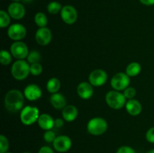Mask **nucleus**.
Wrapping results in <instances>:
<instances>
[{
  "instance_id": "f257e3e1",
  "label": "nucleus",
  "mask_w": 154,
  "mask_h": 153,
  "mask_svg": "<svg viewBox=\"0 0 154 153\" xmlns=\"http://www.w3.org/2000/svg\"><path fill=\"white\" fill-rule=\"evenodd\" d=\"M24 94L20 90H10L5 96V107L8 112L12 113L22 110L24 105Z\"/></svg>"
},
{
  "instance_id": "f03ea898",
  "label": "nucleus",
  "mask_w": 154,
  "mask_h": 153,
  "mask_svg": "<svg viewBox=\"0 0 154 153\" xmlns=\"http://www.w3.org/2000/svg\"><path fill=\"white\" fill-rule=\"evenodd\" d=\"M11 73L17 80H23L30 74L29 63L24 59L17 60L12 64Z\"/></svg>"
},
{
  "instance_id": "7ed1b4c3",
  "label": "nucleus",
  "mask_w": 154,
  "mask_h": 153,
  "mask_svg": "<svg viewBox=\"0 0 154 153\" xmlns=\"http://www.w3.org/2000/svg\"><path fill=\"white\" fill-rule=\"evenodd\" d=\"M108 124L106 120L102 117H94L88 122L87 130L93 136H100L108 130Z\"/></svg>"
},
{
  "instance_id": "20e7f679",
  "label": "nucleus",
  "mask_w": 154,
  "mask_h": 153,
  "mask_svg": "<svg viewBox=\"0 0 154 153\" xmlns=\"http://www.w3.org/2000/svg\"><path fill=\"white\" fill-rule=\"evenodd\" d=\"M106 104L111 108L114 110L122 109L126 106V98L124 94L117 90L109 91L105 95Z\"/></svg>"
},
{
  "instance_id": "39448f33",
  "label": "nucleus",
  "mask_w": 154,
  "mask_h": 153,
  "mask_svg": "<svg viewBox=\"0 0 154 153\" xmlns=\"http://www.w3.org/2000/svg\"><path fill=\"white\" fill-rule=\"evenodd\" d=\"M40 116L39 110L38 107L33 106H24L20 111V118L24 125H32L36 122H38V117Z\"/></svg>"
},
{
  "instance_id": "423d86ee",
  "label": "nucleus",
  "mask_w": 154,
  "mask_h": 153,
  "mask_svg": "<svg viewBox=\"0 0 154 153\" xmlns=\"http://www.w3.org/2000/svg\"><path fill=\"white\" fill-rule=\"evenodd\" d=\"M130 84V76H128L126 73L120 72L112 76L111 80V86L114 90L121 92L124 91Z\"/></svg>"
},
{
  "instance_id": "0eeeda50",
  "label": "nucleus",
  "mask_w": 154,
  "mask_h": 153,
  "mask_svg": "<svg viewBox=\"0 0 154 153\" xmlns=\"http://www.w3.org/2000/svg\"><path fill=\"white\" fill-rule=\"evenodd\" d=\"M10 52L14 58L17 59H24L27 58L29 53V48L27 45L24 42L20 41H14L10 47Z\"/></svg>"
},
{
  "instance_id": "6e6552de",
  "label": "nucleus",
  "mask_w": 154,
  "mask_h": 153,
  "mask_svg": "<svg viewBox=\"0 0 154 153\" xmlns=\"http://www.w3.org/2000/svg\"><path fill=\"white\" fill-rule=\"evenodd\" d=\"M88 80L93 86H102L108 80V74L102 69H95L90 74Z\"/></svg>"
},
{
  "instance_id": "1a4fd4ad",
  "label": "nucleus",
  "mask_w": 154,
  "mask_h": 153,
  "mask_svg": "<svg viewBox=\"0 0 154 153\" xmlns=\"http://www.w3.org/2000/svg\"><path fill=\"white\" fill-rule=\"evenodd\" d=\"M7 33L9 38L15 41H19L26 35V28L22 24L14 23L9 26Z\"/></svg>"
},
{
  "instance_id": "9d476101",
  "label": "nucleus",
  "mask_w": 154,
  "mask_h": 153,
  "mask_svg": "<svg viewBox=\"0 0 154 153\" xmlns=\"http://www.w3.org/2000/svg\"><path fill=\"white\" fill-rule=\"evenodd\" d=\"M72 141L69 136L66 135H60L57 136L53 142V146L54 149L60 153H64L69 151L72 148Z\"/></svg>"
},
{
  "instance_id": "9b49d317",
  "label": "nucleus",
  "mask_w": 154,
  "mask_h": 153,
  "mask_svg": "<svg viewBox=\"0 0 154 153\" xmlns=\"http://www.w3.org/2000/svg\"><path fill=\"white\" fill-rule=\"evenodd\" d=\"M60 16L65 23L72 25L78 20V12L73 6L65 5L60 11Z\"/></svg>"
},
{
  "instance_id": "f8f14e48",
  "label": "nucleus",
  "mask_w": 154,
  "mask_h": 153,
  "mask_svg": "<svg viewBox=\"0 0 154 153\" xmlns=\"http://www.w3.org/2000/svg\"><path fill=\"white\" fill-rule=\"evenodd\" d=\"M36 42L41 46H47L52 40V33L48 27L39 28L35 32Z\"/></svg>"
},
{
  "instance_id": "ddd939ff",
  "label": "nucleus",
  "mask_w": 154,
  "mask_h": 153,
  "mask_svg": "<svg viewBox=\"0 0 154 153\" xmlns=\"http://www.w3.org/2000/svg\"><path fill=\"white\" fill-rule=\"evenodd\" d=\"M24 97L30 101L37 100L42 97V91L38 86L35 84H29L24 88Z\"/></svg>"
},
{
  "instance_id": "4468645a",
  "label": "nucleus",
  "mask_w": 154,
  "mask_h": 153,
  "mask_svg": "<svg viewBox=\"0 0 154 153\" xmlns=\"http://www.w3.org/2000/svg\"><path fill=\"white\" fill-rule=\"evenodd\" d=\"M8 13L13 19L21 20L25 16L26 9L21 3L12 2L8 8Z\"/></svg>"
},
{
  "instance_id": "2eb2a0df",
  "label": "nucleus",
  "mask_w": 154,
  "mask_h": 153,
  "mask_svg": "<svg viewBox=\"0 0 154 153\" xmlns=\"http://www.w3.org/2000/svg\"><path fill=\"white\" fill-rule=\"evenodd\" d=\"M77 93L81 98L88 100L93 95L94 90L89 82H81L77 87Z\"/></svg>"
},
{
  "instance_id": "dca6fc26",
  "label": "nucleus",
  "mask_w": 154,
  "mask_h": 153,
  "mask_svg": "<svg viewBox=\"0 0 154 153\" xmlns=\"http://www.w3.org/2000/svg\"><path fill=\"white\" fill-rule=\"evenodd\" d=\"M54 120L51 115L48 113L40 114L38 119V124L39 127L45 130H52L53 128L55 126L54 124Z\"/></svg>"
},
{
  "instance_id": "f3484780",
  "label": "nucleus",
  "mask_w": 154,
  "mask_h": 153,
  "mask_svg": "<svg viewBox=\"0 0 154 153\" xmlns=\"http://www.w3.org/2000/svg\"><path fill=\"white\" fill-rule=\"evenodd\" d=\"M62 116L65 121L69 122L75 121L78 116V108L75 105H66L63 109Z\"/></svg>"
},
{
  "instance_id": "a211bd4d",
  "label": "nucleus",
  "mask_w": 154,
  "mask_h": 153,
  "mask_svg": "<svg viewBox=\"0 0 154 153\" xmlns=\"http://www.w3.org/2000/svg\"><path fill=\"white\" fill-rule=\"evenodd\" d=\"M125 107H126L128 113L131 116H133L139 115L142 110V106H141V103L135 99L128 100L126 101Z\"/></svg>"
},
{
  "instance_id": "6ab92c4d",
  "label": "nucleus",
  "mask_w": 154,
  "mask_h": 153,
  "mask_svg": "<svg viewBox=\"0 0 154 153\" xmlns=\"http://www.w3.org/2000/svg\"><path fill=\"white\" fill-rule=\"evenodd\" d=\"M50 102L54 108L57 110H63L66 106V99L64 95L60 93H54L50 97Z\"/></svg>"
},
{
  "instance_id": "aec40b11",
  "label": "nucleus",
  "mask_w": 154,
  "mask_h": 153,
  "mask_svg": "<svg viewBox=\"0 0 154 153\" xmlns=\"http://www.w3.org/2000/svg\"><path fill=\"white\" fill-rule=\"evenodd\" d=\"M61 87V82L57 77H52L48 80L46 84V88L51 94L57 93Z\"/></svg>"
},
{
  "instance_id": "412c9836",
  "label": "nucleus",
  "mask_w": 154,
  "mask_h": 153,
  "mask_svg": "<svg viewBox=\"0 0 154 153\" xmlns=\"http://www.w3.org/2000/svg\"><path fill=\"white\" fill-rule=\"evenodd\" d=\"M141 64L136 62L129 63L126 68V73L130 77L136 76L141 73Z\"/></svg>"
},
{
  "instance_id": "4be33fe9",
  "label": "nucleus",
  "mask_w": 154,
  "mask_h": 153,
  "mask_svg": "<svg viewBox=\"0 0 154 153\" xmlns=\"http://www.w3.org/2000/svg\"><path fill=\"white\" fill-rule=\"evenodd\" d=\"M34 20L36 25H37L39 28L46 27V26L48 25V20L46 14L42 13V12H38V13H37L35 15Z\"/></svg>"
},
{
  "instance_id": "5701e85b",
  "label": "nucleus",
  "mask_w": 154,
  "mask_h": 153,
  "mask_svg": "<svg viewBox=\"0 0 154 153\" xmlns=\"http://www.w3.org/2000/svg\"><path fill=\"white\" fill-rule=\"evenodd\" d=\"M12 56L11 52L2 50L0 52V62L3 65H8L11 64L12 61Z\"/></svg>"
},
{
  "instance_id": "b1692460",
  "label": "nucleus",
  "mask_w": 154,
  "mask_h": 153,
  "mask_svg": "<svg viewBox=\"0 0 154 153\" xmlns=\"http://www.w3.org/2000/svg\"><path fill=\"white\" fill-rule=\"evenodd\" d=\"M11 16L5 10H0V27L1 28H5L10 25Z\"/></svg>"
},
{
  "instance_id": "393cba45",
  "label": "nucleus",
  "mask_w": 154,
  "mask_h": 153,
  "mask_svg": "<svg viewBox=\"0 0 154 153\" xmlns=\"http://www.w3.org/2000/svg\"><path fill=\"white\" fill-rule=\"evenodd\" d=\"M62 5L60 3L57 2H51L47 6V10H48V13L51 14H57L59 12L61 11L62 10Z\"/></svg>"
},
{
  "instance_id": "a878e982",
  "label": "nucleus",
  "mask_w": 154,
  "mask_h": 153,
  "mask_svg": "<svg viewBox=\"0 0 154 153\" xmlns=\"http://www.w3.org/2000/svg\"><path fill=\"white\" fill-rule=\"evenodd\" d=\"M27 62L29 64H34V63H38L42 60V56L40 52L37 50H32L29 52L28 56H27Z\"/></svg>"
},
{
  "instance_id": "bb28decb",
  "label": "nucleus",
  "mask_w": 154,
  "mask_h": 153,
  "mask_svg": "<svg viewBox=\"0 0 154 153\" xmlns=\"http://www.w3.org/2000/svg\"><path fill=\"white\" fill-rule=\"evenodd\" d=\"M43 71V67L39 62L30 64V74L33 76H39Z\"/></svg>"
},
{
  "instance_id": "cd10ccee",
  "label": "nucleus",
  "mask_w": 154,
  "mask_h": 153,
  "mask_svg": "<svg viewBox=\"0 0 154 153\" xmlns=\"http://www.w3.org/2000/svg\"><path fill=\"white\" fill-rule=\"evenodd\" d=\"M9 148V142L5 135H0V153L7 152Z\"/></svg>"
},
{
  "instance_id": "c85d7f7f",
  "label": "nucleus",
  "mask_w": 154,
  "mask_h": 153,
  "mask_svg": "<svg viewBox=\"0 0 154 153\" xmlns=\"http://www.w3.org/2000/svg\"><path fill=\"white\" fill-rule=\"evenodd\" d=\"M56 137V134L54 133V131H53L52 130H46V131L44 133L43 135V138L45 140V142H48V143H51V142H54V140H55Z\"/></svg>"
},
{
  "instance_id": "c756f323",
  "label": "nucleus",
  "mask_w": 154,
  "mask_h": 153,
  "mask_svg": "<svg viewBox=\"0 0 154 153\" xmlns=\"http://www.w3.org/2000/svg\"><path fill=\"white\" fill-rule=\"evenodd\" d=\"M123 94H124L125 98L128 100L130 99H134V98L136 95V90L134 87H127L126 89L123 91Z\"/></svg>"
},
{
  "instance_id": "7c9ffc66",
  "label": "nucleus",
  "mask_w": 154,
  "mask_h": 153,
  "mask_svg": "<svg viewBox=\"0 0 154 153\" xmlns=\"http://www.w3.org/2000/svg\"><path fill=\"white\" fill-rule=\"evenodd\" d=\"M116 153H136V152L131 146H120L117 150Z\"/></svg>"
},
{
  "instance_id": "2f4dec72",
  "label": "nucleus",
  "mask_w": 154,
  "mask_h": 153,
  "mask_svg": "<svg viewBox=\"0 0 154 153\" xmlns=\"http://www.w3.org/2000/svg\"><path fill=\"white\" fill-rule=\"evenodd\" d=\"M146 140L150 143H154V127L150 128L146 132Z\"/></svg>"
},
{
  "instance_id": "473e14b6",
  "label": "nucleus",
  "mask_w": 154,
  "mask_h": 153,
  "mask_svg": "<svg viewBox=\"0 0 154 153\" xmlns=\"http://www.w3.org/2000/svg\"><path fill=\"white\" fill-rule=\"evenodd\" d=\"M38 153H54V151L53 150V148H51V147L45 146L41 147Z\"/></svg>"
},
{
  "instance_id": "72a5a7b5",
  "label": "nucleus",
  "mask_w": 154,
  "mask_h": 153,
  "mask_svg": "<svg viewBox=\"0 0 154 153\" xmlns=\"http://www.w3.org/2000/svg\"><path fill=\"white\" fill-rule=\"evenodd\" d=\"M54 124H55V127L62 128L64 125V121L62 118H57L54 120Z\"/></svg>"
},
{
  "instance_id": "f704fd0d",
  "label": "nucleus",
  "mask_w": 154,
  "mask_h": 153,
  "mask_svg": "<svg viewBox=\"0 0 154 153\" xmlns=\"http://www.w3.org/2000/svg\"><path fill=\"white\" fill-rule=\"evenodd\" d=\"M141 4L147 6L154 5V0H139Z\"/></svg>"
},
{
  "instance_id": "c9c22d12",
  "label": "nucleus",
  "mask_w": 154,
  "mask_h": 153,
  "mask_svg": "<svg viewBox=\"0 0 154 153\" xmlns=\"http://www.w3.org/2000/svg\"><path fill=\"white\" fill-rule=\"evenodd\" d=\"M21 1H22L23 2H24V3H26V4H28V3H30V2H32L33 0H21Z\"/></svg>"
},
{
  "instance_id": "e433bc0d",
  "label": "nucleus",
  "mask_w": 154,
  "mask_h": 153,
  "mask_svg": "<svg viewBox=\"0 0 154 153\" xmlns=\"http://www.w3.org/2000/svg\"><path fill=\"white\" fill-rule=\"evenodd\" d=\"M146 153H154V148H153V149L149 150V151H147Z\"/></svg>"
},
{
  "instance_id": "4c0bfd02",
  "label": "nucleus",
  "mask_w": 154,
  "mask_h": 153,
  "mask_svg": "<svg viewBox=\"0 0 154 153\" xmlns=\"http://www.w3.org/2000/svg\"><path fill=\"white\" fill-rule=\"evenodd\" d=\"M11 1H14V2H18L21 1V0H11Z\"/></svg>"
},
{
  "instance_id": "58836bf2",
  "label": "nucleus",
  "mask_w": 154,
  "mask_h": 153,
  "mask_svg": "<svg viewBox=\"0 0 154 153\" xmlns=\"http://www.w3.org/2000/svg\"><path fill=\"white\" fill-rule=\"evenodd\" d=\"M5 153H12V152H5Z\"/></svg>"
},
{
  "instance_id": "ea45409f",
  "label": "nucleus",
  "mask_w": 154,
  "mask_h": 153,
  "mask_svg": "<svg viewBox=\"0 0 154 153\" xmlns=\"http://www.w3.org/2000/svg\"><path fill=\"white\" fill-rule=\"evenodd\" d=\"M23 153H30V152H23Z\"/></svg>"
}]
</instances>
